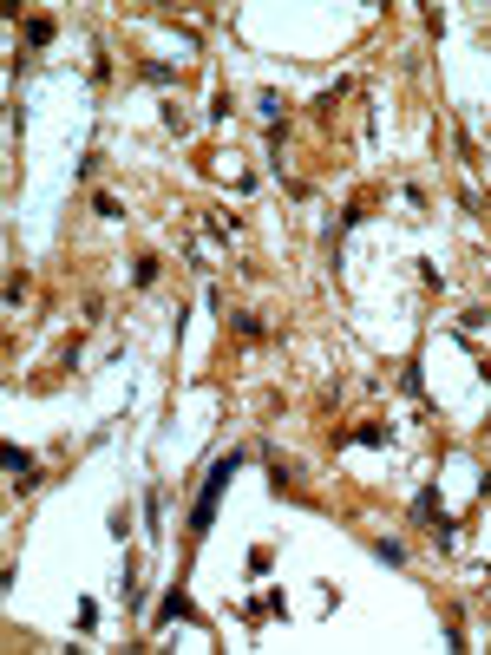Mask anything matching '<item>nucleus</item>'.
Masks as SVG:
<instances>
[{
	"label": "nucleus",
	"instance_id": "obj_1",
	"mask_svg": "<svg viewBox=\"0 0 491 655\" xmlns=\"http://www.w3.org/2000/svg\"><path fill=\"white\" fill-rule=\"evenodd\" d=\"M223 485H230V459H223V465H216V472H210V485H203V505H197V518H190L197 531H203V524H210V511H216V491H223Z\"/></svg>",
	"mask_w": 491,
	"mask_h": 655
}]
</instances>
